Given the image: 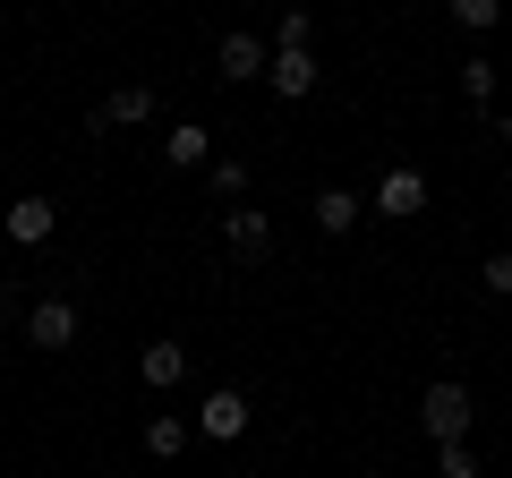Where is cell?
Masks as SVG:
<instances>
[{
  "mask_svg": "<svg viewBox=\"0 0 512 478\" xmlns=\"http://www.w3.org/2000/svg\"><path fill=\"white\" fill-rule=\"evenodd\" d=\"M265 77H274V94H291V103H299V94H316V52H308V43H299V52H274V69H265Z\"/></svg>",
  "mask_w": 512,
  "mask_h": 478,
  "instance_id": "8",
  "label": "cell"
},
{
  "mask_svg": "<svg viewBox=\"0 0 512 478\" xmlns=\"http://www.w3.org/2000/svg\"><path fill=\"white\" fill-rule=\"evenodd\" d=\"M436 478H478V461H470V444H436Z\"/></svg>",
  "mask_w": 512,
  "mask_h": 478,
  "instance_id": "15",
  "label": "cell"
},
{
  "mask_svg": "<svg viewBox=\"0 0 512 478\" xmlns=\"http://www.w3.org/2000/svg\"><path fill=\"white\" fill-rule=\"evenodd\" d=\"M137 120H154V86H120L103 111H94V129H137Z\"/></svg>",
  "mask_w": 512,
  "mask_h": 478,
  "instance_id": "7",
  "label": "cell"
},
{
  "mask_svg": "<svg viewBox=\"0 0 512 478\" xmlns=\"http://www.w3.org/2000/svg\"><path fill=\"white\" fill-rule=\"evenodd\" d=\"M222 231H231L239 257H265V248H274V222L256 214V205H231V222H222Z\"/></svg>",
  "mask_w": 512,
  "mask_h": 478,
  "instance_id": "10",
  "label": "cell"
},
{
  "mask_svg": "<svg viewBox=\"0 0 512 478\" xmlns=\"http://www.w3.org/2000/svg\"><path fill=\"white\" fill-rule=\"evenodd\" d=\"M478 282H487V291H495V299H512V248H495V257H487V265H478Z\"/></svg>",
  "mask_w": 512,
  "mask_h": 478,
  "instance_id": "16",
  "label": "cell"
},
{
  "mask_svg": "<svg viewBox=\"0 0 512 478\" xmlns=\"http://www.w3.org/2000/svg\"><path fill=\"white\" fill-rule=\"evenodd\" d=\"M137 376H146V385H180V376H188V350H180V342H146Z\"/></svg>",
  "mask_w": 512,
  "mask_h": 478,
  "instance_id": "11",
  "label": "cell"
},
{
  "mask_svg": "<svg viewBox=\"0 0 512 478\" xmlns=\"http://www.w3.org/2000/svg\"><path fill=\"white\" fill-rule=\"evenodd\" d=\"M367 205H376V214H393V222H410V214H427V171H410V163H393V171H384V180H376V197H367Z\"/></svg>",
  "mask_w": 512,
  "mask_h": 478,
  "instance_id": "2",
  "label": "cell"
},
{
  "mask_svg": "<svg viewBox=\"0 0 512 478\" xmlns=\"http://www.w3.org/2000/svg\"><path fill=\"white\" fill-rule=\"evenodd\" d=\"M180 444H188V419H171V410H163V419L146 427V453H154V461H171Z\"/></svg>",
  "mask_w": 512,
  "mask_h": 478,
  "instance_id": "13",
  "label": "cell"
},
{
  "mask_svg": "<svg viewBox=\"0 0 512 478\" xmlns=\"http://www.w3.org/2000/svg\"><path fill=\"white\" fill-rule=\"evenodd\" d=\"M316 222H325V231H350V222H359V197H350V188H316Z\"/></svg>",
  "mask_w": 512,
  "mask_h": 478,
  "instance_id": "12",
  "label": "cell"
},
{
  "mask_svg": "<svg viewBox=\"0 0 512 478\" xmlns=\"http://www.w3.org/2000/svg\"><path fill=\"white\" fill-rule=\"evenodd\" d=\"M163 163H171V171H197V163H214V129H197V120H180V129L163 137Z\"/></svg>",
  "mask_w": 512,
  "mask_h": 478,
  "instance_id": "5",
  "label": "cell"
},
{
  "mask_svg": "<svg viewBox=\"0 0 512 478\" xmlns=\"http://www.w3.org/2000/svg\"><path fill=\"white\" fill-rule=\"evenodd\" d=\"M0 231L26 239V248H43V239H52V197H18L9 214H0Z\"/></svg>",
  "mask_w": 512,
  "mask_h": 478,
  "instance_id": "4",
  "label": "cell"
},
{
  "mask_svg": "<svg viewBox=\"0 0 512 478\" xmlns=\"http://www.w3.org/2000/svg\"><path fill=\"white\" fill-rule=\"evenodd\" d=\"M419 419H427V436H436V444H461V436H470V385H453V376L427 385L419 393Z\"/></svg>",
  "mask_w": 512,
  "mask_h": 478,
  "instance_id": "1",
  "label": "cell"
},
{
  "mask_svg": "<svg viewBox=\"0 0 512 478\" xmlns=\"http://www.w3.org/2000/svg\"><path fill=\"white\" fill-rule=\"evenodd\" d=\"M197 427H205V436H214V444H231V436H248V393H231V385H222V393H205V410H197Z\"/></svg>",
  "mask_w": 512,
  "mask_h": 478,
  "instance_id": "3",
  "label": "cell"
},
{
  "mask_svg": "<svg viewBox=\"0 0 512 478\" xmlns=\"http://www.w3.org/2000/svg\"><path fill=\"white\" fill-rule=\"evenodd\" d=\"M453 18L478 35V26H495V18H504V0H453Z\"/></svg>",
  "mask_w": 512,
  "mask_h": 478,
  "instance_id": "17",
  "label": "cell"
},
{
  "mask_svg": "<svg viewBox=\"0 0 512 478\" xmlns=\"http://www.w3.org/2000/svg\"><path fill=\"white\" fill-rule=\"evenodd\" d=\"M26 333H35L43 350H69L77 342V308H69V299H43V308L26 316Z\"/></svg>",
  "mask_w": 512,
  "mask_h": 478,
  "instance_id": "6",
  "label": "cell"
},
{
  "mask_svg": "<svg viewBox=\"0 0 512 478\" xmlns=\"http://www.w3.org/2000/svg\"><path fill=\"white\" fill-rule=\"evenodd\" d=\"M461 94L487 111V103H495V60H461Z\"/></svg>",
  "mask_w": 512,
  "mask_h": 478,
  "instance_id": "14",
  "label": "cell"
},
{
  "mask_svg": "<svg viewBox=\"0 0 512 478\" xmlns=\"http://www.w3.org/2000/svg\"><path fill=\"white\" fill-rule=\"evenodd\" d=\"M222 77H265V69H274V52H265V43H256V35H222Z\"/></svg>",
  "mask_w": 512,
  "mask_h": 478,
  "instance_id": "9",
  "label": "cell"
}]
</instances>
